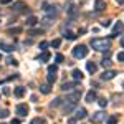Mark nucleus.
Here are the masks:
<instances>
[{"label": "nucleus", "mask_w": 124, "mask_h": 124, "mask_svg": "<svg viewBox=\"0 0 124 124\" xmlns=\"http://www.w3.org/2000/svg\"><path fill=\"white\" fill-rule=\"evenodd\" d=\"M111 63H113V61H111L109 58H104V60H101V66H104V68H109V66H111Z\"/></svg>", "instance_id": "obj_24"}, {"label": "nucleus", "mask_w": 124, "mask_h": 124, "mask_svg": "<svg viewBox=\"0 0 124 124\" xmlns=\"http://www.w3.org/2000/svg\"><path fill=\"white\" fill-rule=\"evenodd\" d=\"M106 123L108 124H116L117 123V116H109V117H106Z\"/></svg>", "instance_id": "obj_25"}, {"label": "nucleus", "mask_w": 124, "mask_h": 124, "mask_svg": "<svg viewBox=\"0 0 124 124\" xmlns=\"http://www.w3.org/2000/svg\"><path fill=\"white\" fill-rule=\"evenodd\" d=\"M12 8L15 10V12H20V10L27 8V5H25V2H15V3L12 5Z\"/></svg>", "instance_id": "obj_13"}, {"label": "nucleus", "mask_w": 124, "mask_h": 124, "mask_svg": "<svg viewBox=\"0 0 124 124\" xmlns=\"http://www.w3.org/2000/svg\"><path fill=\"white\" fill-rule=\"evenodd\" d=\"M10 124H20V121H18V119H12V123H10Z\"/></svg>", "instance_id": "obj_40"}, {"label": "nucleus", "mask_w": 124, "mask_h": 124, "mask_svg": "<svg viewBox=\"0 0 124 124\" xmlns=\"http://www.w3.org/2000/svg\"><path fill=\"white\" fill-rule=\"evenodd\" d=\"M86 70H88L91 75H94L96 70H98V66H96V63H93V61H88V63H86Z\"/></svg>", "instance_id": "obj_14"}, {"label": "nucleus", "mask_w": 124, "mask_h": 124, "mask_svg": "<svg viewBox=\"0 0 124 124\" xmlns=\"http://www.w3.org/2000/svg\"><path fill=\"white\" fill-rule=\"evenodd\" d=\"M7 116H8V111H7V109H2V111H0V117H2V119L7 117Z\"/></svg>", "instance_id": "obj_36"}, {"label": "nucleus", "mask_w": 124, "mask_h": 124, "mask_svg": "<svg viewBox=\"0 0 124 124\" xmlns=\"http://www.w3.org/2000/svg\"><path fill=\"white\" fill-rule=\"evenodd\" d=\"M116 2H117L119 5H124V0H116Z\"/></svg>", "instance_id": "obj_42"}, {"label": "nucleus", "mask_w": 124, "mask_h": 124, "mask_svg": "<svg viewBox=\"0 0 124 124\" xmlns=\"http://www.w3.org/2000/svg\"><path fill=\"white\" fill-rule=\"evenodd\" d=\"M123 30H124V22H116V23H114V28H113V33L109 35V38L117 37V33H123Z\"/></svg>", "instance_id": "obj_3"}, {"label": "nucleus", "mask_w": 124, "mask_h": 124, "mask_svg": "<svg viewBox=\"0 0 124 124\" xmlns=\"http://www.w3.org/2000/svg\"><path fill=\"white\" fill-rule=\"evenodd\" d=\"M61 104H63V99H61V98H55L50 106H51V108H58V106H61Z\"/></svg>", "instance_id": "obj_20"}, {"label": "nucleus", "mask_w": 124, "mask_h": 124, "mask_svg": "<svg viewBox=\"0 0 124 124\" xmlns=\"http://www.w3.org/2000/svg\"><path fill=\"white\" fill-rule=\"evenodd\" d=\"M30 124H46V121H45L43 117H33V119L30 121Z\"/></svg>", "instance_id": "obj_21"}, {"label": "nucleus", "mask_w": 124, "mask_h": 124, "mask_svg": "<svg viewBox=\"0 0 124 124\" xmlns=\"http://www.w3.org/2000/svg\"><path fill=\"white\" fill-rule=\"evenodd\" d=\"M56 81V73H51V71H48V83L51 85V83H55Z\"/></svg>", "instance_id": "obj_23"}, {"label": "nucleus", "mask_w": 124, "mask_h": 124, "mask_svg": "<svg viewBox=\"0 0 124 124\" xmlns=\"http://www.w3.org/2000/svg\"><path fill=\"white\" fill-rule=\"evenodd\" d=\"M23 94H25V88H23V86L15 88V96H17V98H23Z\"/></svg>", "instance_id": "obj_18"}, {"label": "nucleus", "mask_w": 124, "mask_h": 124, "mask_svg": "<svg viewBox=\"0 0 124 124\" xmlns=\"http://www.w3.org/2000/svg\"><path fill=\"white\" fill-rule=\"evenodd\" d=\"M17 114L22 116V117L27 116V114H28V106H27V104H18V106H17Z\"/></svg>", "instance_id": "obj_9"}, {"label": "nucleus", "mask_w": 124, "mask_h": 124, "mask_svg": "<svg viewBox=\"0 0 124 124\" xmlns=\"http://www.w3.org/2000/svg\"><path fill=\"white\" fill-rule=\"evenodd\" d=\"M88 55V46L86 45H78L73 48V56L75 58H85Z\"/></svg>", "instance_id": "obj_2"}, {"label": "nucleus", "mask_w": 124, "mask_h": 124, "mask_svg": "<svg viewBox=\"0 0 124 124\" xmlns=\"http://www.w3.org/2000/svg\"><path fill=\"white\" fill-rule=\"evenodd\" d=\"M22 28H15V30H10V33H20Z\"/></svg>", "instance_id": "obj_38"}, {"label": "nucleus", "mask_w": 124, "mask_h": 124, "mask_svg": "<svg viewBox=\"0 0 124 124\" xmlns=\"http://www.w3.org/2000/svg\"><path fill=\"white\" fill-rule=\"evenodd\" d=\"M71 76H73V79H76V81H81L85 75H83V71H81V70H73Z\"/></svg>", "instance_id": "obj_12"}, {"label": "nucleus", "mask_w": 124, "mask_h": 124, "mask_svg": "<svg viewBox=\"0 0 124 124\" xmlns=\"http://www.w3.org/2000/svg\"><path fill=\"white\" fill-rule=\"evenodd\" d=\"M63 37H65L66 40H75V38H76V35H75L73 31H66V33H65Z\"/></svg>", "instance_id": "obj_26"}, {"label": "nucleus", "mask_w": 124, "mask_h": 124, "mask_svg": "<svg viewBox=\"0 0 124 124\" xmlns=\"http://www.w3.org/2000/svg\"><path fill=\"white\" fill-rule=\"evenodd\" d=\"M48 71H51V73H58V66H56V65H50V66H48Z\"/></svg>", "instance_id": "obj_32"}, {"label": "nucleus", "mask_w": 124, "mask_h": 124, "mask_svg": "<svg viewBox=\"0 0 124 124\" xmlns=\"http://www.w3.org/2000/svg\"><path fill=\"white\" fill-rule=\"evenodd\" d=\"M0 50L10 53V51H13V46H12V45H7V43H0Z\"/></svg>", "instance_id": "obj_19"}, {"label": "nucleus", "mask_w": 124, "mask_h": 124, "mask_svg": "<svg viewBox=\"0 0 124 124\" xmlns=\"http://www.w3.org/2000/svg\"><path fill=\"white\" fill-rule=\"evenodd\" d=\"M0 3H3V5H7V3H12V0H0Z\"/></svg>", "instance_id": "obj_39"}, {"label": "nucleus", "mask_w": 124, "mask_h": 124, "mask_svg": "<svg viewBox=\"0 0 124 124\" xmlns=\"http://www.w3.org/2000/svg\"><path fill=\"white\" fill-rule=\"evenodd\" d=\"M73 109H76V104H75V103H70V101H66V103L63 104V113H65V114H70Z\"/></svg>", "instance_id": "obj_8"}, {"label": "nucleus", "mask_w": 124, "mask_h": 124, "mask_svg": "<svg viewBox=\"0 0 124 124\" xmlns=\"http://www.w3.org/2000/svg\"><path fill=\"white\" fill-rule=\"evenodd\" d=\"M96 98H98V94H96V91H94V89L88 91V93H86V96H85L86 103H93V101H96Z\"/></svg>", "instance_id": "obj_10"}, {"label": "nucleus", "mask_w": 124, "mask_h": 124, "mask_svg": "<svg viewBox=\"0 0 124 124\" xmlns=\"http://www.w3.org/2000/svg\"><path fill=\"white\" fill-rule=\"evenodd\" d=\"M63 60H65V56H63L61 53H58L56 56H55V63H56V65H60V63H63Z\"/></svg>", "instance_id": "obj_27"}, {"label": "nucleus", "mask_w": 124, "mask_h": 124, "mask_svg": "<svg viewBox=\"0 0 124 124\" xmlns=\"http://www.w3.org/2000/svg\"><path fill=\"white\" fill-rule=\"evenodd\" d=\"M50 56H51V55H50L48 51H43V53L38 56V61H40V63H46L48 60H50Z\"/></svg>", "instance_id": "obj_15"}, {"label": "nucleus", "mask_w": 124, "mask_h": 124, "mask_svg": "<svg viewBox=\"0 0 124 124\" xmlns=\"http://www.w3.org/2000/svg\"><path fill=\"white\" fill-rule=\"evenodd\" d=\"M116 75H117V73H116L114 70H106L104 73L101 75V79H104V81H109V79H113Z\"/></svg>", "instance_id": "obj_6"}, {"label": "nucleus", "mask_w": 124, "mask_h": 124, "mask_svg": "<svg viewBox=\"0 0 124 124\" xmlns=\"http://www.w3.org/2000/svg\"><path fill=\"white\" fill-rule=\"evenodd\" d=\"M48 45H50L48 41H40V50H41V51H46Z\"/></svg>", "instance_id": "obj_29"}, {"label": "nucleus", "mask_w": 124, "mask_h": 124, "mask_svg": "<svg viewBox=\"0 0 124 124\" xmlns=\"http://www.w3.org/2000/svg\"><path fill=\"white\" fill-rule=\"evenodd\" d=\"M0 124H3V123H0Z\"/></svg>", "instance_id": "obj_45"}, {"label": "nucleus", "mask_w": 124, "mask_h": 124, "mask_svg": "<svg viewBox=\"0 0 124 124\" xmlns=\"http://www.w3.org/2000/svg\"><path fill=\"white\" fill-rule=\"evenodd\" d=\"M106 8V0H96L94 2V10L96 12H103Z\"/></svg>", "instance_id": "obj_11"}, {"label": "nucleus", "mask_w": 124, "mask_h": 124, "mask_svg": "<svg viewBox=\"0 0 124 124\" xmlns=\"http://www.w3.org/2000/svg\"><path fill=\"white\" fill-rule=\"evenodd\" d=\"M0 60H2V55H0Z\"/></svg>", "instance_id": "obj_44"}, {"label": "nucleus", "mask_w": 124, "mask_h": 124, "mask_svg": "<svg viewBox=\"0 0 124 124\" xmlns=\"http://www.w3.org/2000/svg\"><path fill=\"white\" fill-rule=\"evenodd\" d=\"M60 45H61V40L60 38H55L53 41H51V46L53 48H60Z\"/></svg>", "instance_id": "obj_28"}, {"label": "nucleus", "mask_w": 124, "mask_h": 124, "mask_svg": "<svg viewBox=\"0 0 124 124\" xmlns=\"http://www.w3.org/2000/svg\"><path fill=\"white\" fill-rule=\"evenodd\" d=\"M45 12H46V17H50V18H56V17H58V8L55 7V5L46 7V8H45Z\"/></svg>", "instance_id": "obj_5"}, {"label": "nucleus", "mask_w": 124, "mask_h": 124, "mask_svg": "<svg viewBox=\"0 0 124 124\" xmlns=\"http://www.w3.org/2000/svg\"><path fill=\"white\" fill-rule=\"evenodd\" d=\"M37 23H38V18H37V17H33V15L27 18V25H28V27H35Z\"/></svg>", "instance_id": "obj_17"}, {"label": "nucleus", "mask_w": 124, "mask_h": 124, "mask_svg": "<svg viewBox=\"0 0 124 124\" xmlns=\"http://www.w3.org/2000/svg\"><path fill=\"white\" fill-rule=\"evenodd\" d=\"M8 63H10V65H13V66H17V65H18V61H17L15 58H8Z\"/></svg>", "instance_id": "obj_37"}, {"label": "nucleus", "mask_w": 124, "mask_h": 124, "mask_svg": "<svg viewBox=\"0 0 124 124\" xmlns=\"http://www.w3.org/2000/svg\"><path fill=\"white\" fill-rule=\"evenodd\" d=\"M40 91H41L43 94H48V93L51 91V88H50V83H48V85H43V86H40Z\"/></svg>", "instance_id": "obj_22"}, {"label": "nucleus", "mask_w": 124, "mask_h": 124, "mask_svg": "<svg viewBox=\"0 0 124 124\" xmlns=\"http://www.w3.org/2000/svg\"><path fill=\"white\" fill-rule=\"evenodd\" d=\"M121 46L124 48V37H123V38H121Z\"/></svg>", "instance_id": "obj_43"}, {"label": "nucleus", "mask_w": 124, "mask_h": 124, "mask_svg": "<svg viewBox=\"0 0 124 124\" xmlns=\"http://www.w3.org/2000/svg\"><path fill=\"white\" fill-rule=\"evenodd\" d=\"M68 13H70V15H75V13H76V10H75V5H70V7H68Z\"/></svg>", "instance_id": "obj_34"}, {"label": "nucleus", "mask_w": 124, "mask_h": 124, "mask_svg": "<svg viewBox=\"0 0 124 124\" xmlns=\"http://www.w3.org/2000/svg\"><path fill=\"white\" fill-rule=\"evenodd\" d=\"M98 103H99L101 108H106V106H108V99H106V98H101V99H98Z\"/></svg>", "instance_id": "obj_30"}, {"label": "nucleus", "mask_w": 124, "mask_h": 124, "mask_svg": "<svg viewBox=\"0 0 124 124\" xmlns=\"http://www.w3.org/2000/svg\"><path fill=\"white\" fill-rule=\"evenodd\" d=\"M86 116H88V111H86L85 108H76L75 109V117L76 119H85Z\"/></svg>", "instance_id": "obj_7"}, {"label": "nucleus", "mask_w": 124, "mask_h": 124, "mask_svg": "<svg viewBox=\"0 0 124 124\" xmlns=\"http://www.w3.org/2000/svg\"><path fill=\"white\" fill-rule=\"evenodd\" d=\"M70 124H76V117H73V119H70Z\"/></svg>", "instance_id": "obj_41"}, {"label": "nucleus", "mask_w": 124, "mask_h": 124, "mask_svg": "<svg viewBox=\"0 0 124 124\" xmlns=\"http://www.w3.org/2000/svg\"><path fill=\"white\" fill-rule=\"evenodd\" d=\"M101 27H104V28L111 27V20H103V22H101Z\"/></svg>", "instance_id": "obj_33"}, {"label": "nucleus", "mask_w": 124, "mask_h": 124, "mask_svg": "<svg viewBox=\"0 0 124 124\" xmlns=\"http://www.w3.org/2000/svg\"><path fill=\"white\" fill-rule=\"evenodd\" d=\"M91 46L96 51H109L111 41L106 40V38H94V40H91Z\"/></svg>", "instance_id": "obj_1"}, {"label": "nucleus", "mask_w": 124, "mask_h": 124, "mask_svg": "<svg viewBox=\"0 0 124 124\" xmlns=\"http://www.w3.org/2000/svg\"><path fill=\"white\" fill-rule=\"evenodd\" d=\"M117 60H119L121 63H124V51H119V53H117Z\"/></svg>", "instance_id": "obj_35"}, {"label": "nucleus", "mask_w": 124, "mask_h": 124, "mask_svg": "<svg viewBox=\"0 0 124 124\" xmlns=\"http://www.w3.org/2000/svg\"><path fill=\"white\" fill-rule=\"evenodd\" d=\"M61 89H63V91H73V89H75V83H70V81H68V83H63V85H61Z\"/></svg>", "instance_id": "obj_16"}, {"label": "nucleus", "mask_w": 124, "mask_h": 124, "mask_svg": "<svg viewBox=\"0 0 124 124\" xmlns=\"http://www.w3.org/2000/svg\"><path fill=\"white\" fill-rule=\"evenodd\" d=\"M51 22H53V18H50V17H45V18L41 20V23H43V25H51Z\"/></svg>", "instance_id": "obj_31"}, {"label": "nucleus", "mask_w": 124, "mask_h": 124, "mask_svg": "<svg viewBox=\"0 0 124 124\" xmlns=\"http://www.w3.org/2000/svg\"><path fill=\"white\" fill-rule=\"evenodd\" d=\"M104 119H106V113H103V111L93 113V116H91V121H93V123H101V121H104Z\"/></svg>", "instance_id": "obj_4"}]
</instances>
